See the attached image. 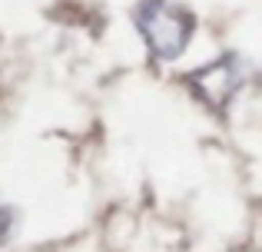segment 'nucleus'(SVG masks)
Returning a JSON list of instances; mask_svg holds the SVG:
<instances>
[{
  "mask_svg": "<svg viewBox=\"0 0 262 252\" xmlns=\"http://www.w3.org/2000/svg\"><path fill=\"white\" fill-rule=\"evenodd\" d=\"M133 20L156 60H176L189 47L196 30V17L169 0H140Z\"/></svg>",
  "mask_w": 262,
  "mask_h": 252,
  "instance_id": "f257e3e1",
  "label": "nucleus"
},
{
  "mask_svg": "<svg viewBox=\"0 0 262 252\" xmlns=\"http://www.w3.org/2000/svg\"><path fill=\"white\" fill-rule=\"evenodd\" d=\"M7 229H10V209H4V206H0V239L7 236Z\"/></svg>",
  "mask_w": 262,
  "mask_h": 252,
  "instance_id": "f03ea898",
  "label": "nucleus"
}]
</instances>
